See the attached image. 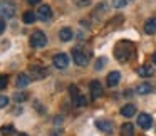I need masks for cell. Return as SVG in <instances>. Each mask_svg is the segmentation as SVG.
I'll return each instance as SVG.
<instances>
[{"instance_id":"6da1fadb","label":"cell","mask_w":156,"mask_h":136,"mask_svg":"<svg viewBox=\"0 0 156 136\" xmlns=\"http://www.w3.org/2000/svg\"><path fill=\"white\" fill-rule=\"evenodd\" d=\"M114 55L119 62H128L129 59H133V55H134V47H133L131 42L121 41L114 47Z\"/></svg>"},{"instance_id":"7a4b0ae2","label":"cell","mask_w":156,"mask_h":136,"mask_svg":"<svg viewBox=\"0 0 156 136\" xmlns=\"http://www.w3.org/2000/svg\"><path fill=\"white\" fill-rule=\"evenodd\" d=\"M15 15V5L9 0L0 2V19H12Z\"/></svg>"},{"instance_id":"3957f363","label":"cell","mask_w":156,"mask_h":136,"mask_svg":"<svg viewBox=\"0 0 156 136\" xmlns=\"http://www.w3.org/2000/svg\"><path fill=\"white\" fill-rule=\"evenodd\" d=\"M47 44V35L44 34L42 30H35L34 34L30 35V45L35 49H41Z\"/></svg>"},{"instance_id":"277c9868","label":"cell","mask_w":156,"mask_h":136,"mask_svg":"<svg viewBox=\"0 0 156 136\" xmlns=\"http://www.w3.org/2000/svg\"><path fill=\"white\" fill-rule=\"evenodd\" d=\"M69 92H71V98H72L74 106H77V108H84V106L87 104V99L79 92V89L76 88V86H71V88H69Z\"/></svg>"},{"instance_id":"5b68a950","label":"cell","mask_w":156,"mask_h":136,"mask_svg":"<svg viewBox=\"0 0 156 136\" xmlns=\"http://www.w3.org/2000/svg\"><path fill=\"white\" fill-rule=\"evenodd\" d=\"M72 59H74L76 66H79V67H86L89 62V57L79 49H72Z\"/></svg>"},{"instance_id":"8992f818","label":"cell","mask_w":156,"mask_h":136,"mask_svg":"<svg viewBox=\"0 0 156 136\" xmlns=\"http://www.w3.org/2000/svg\"><path fill=\"white\" fill-rule=\"evenodd\" d=\"M96 128L102 133H112L114 129V123L109 119H96Z\"/></svg>"},{"instance_id":"52a82bcc","label":"cell","mask_w":156,"mask_h":136,"mask_svg":"<svg viewBox=\"0 0 156 136\" xmlns=\"http://www.w3.org/2000/svg\"><path fill=\"white\" fill-rule=\"evenodd\" d=\"M47 76V69L42 67V66H30V77L39 81V79H44Z\"/></svg>"},{"instance_id":"ba28073f","label":"cell","mask_w":156,"mask_h":136,"mask_svg":"<svg viewBox=\"0 0 156 136\" xmlns=\"http://www.w3.org/2000/svg\"><path fill=\"white\" fill-rule=\"evenodd\" d=\"M156 91V84H153V82H141V84L136 88V92L141 96L144 94H151V92Z\"/></svg>"},{"instance_id":"9c48e42d","label":"cell","mask_w":156,"mask_h":136,"mask_svg":"<svg viewBox=\"0 0 156 136\" xmlns=\"http://www.w3.org/2000/svg\"><path fill=\"white\" fill-rule=\"evenodd\" d=\"M153 124V118L149 114H146V113H141V114L138 116V126L141 129H149Z\"/></svg>"},{"instance_id":"30bf717a","label":"cell","mask_w":156,"mask_h":136,"mask_svg":"<svg viewBox=\"0 0 156 136\" xmlns=\"http://www.w3.org/2000/svg\"><path fill=\"white\" fill-rule=\"evenodd\" d=\"M54 66L57 69H66L69 66V57L66 54H57V55H54Z\"/></svg>"},{"instance_id":"8fae6325","label":"cell","mask_w":156,"mask_h":136,"mask_svg":"<svg viewBox=\"0 0 156 136\" xmlns=\"http://www.w3.org/2000/svg\"><path fill=\"white\" fill-rule=\"evenodd\" d=\"M52 17V9L49 7V5H41L37 10V19H41V20H49V19Z\"/></svg>"},{"instance_id":"7c38bea8","label":"cell","mask_w":156,"mask_h":136,"mask_svg":"<svg viewBox=\"0 0 156 136\" xmlns=\"http://www.w3.org/2000/svg\"><path fill=\"white\" fill-rule=\"evenodd\" d=\"M89 88H91V98H92V99L101 98V94H102V86H101V82H99V81H92Z\"/></svg>"},{"instance_id":"4fadbf2b","label":"cell","mask_w":156,"mask_h":136,"mask_svg":"<svg viewBox=\"0 0 156 136\" xmlns=\"http://www.w3.org/2000/svg\"><path fill=\"white\" fill-rule=\"evenodd\" d=\"M119 81H121V72L112 71V72H109V74H108V86H109V88H114V86H118Z\"/></svg>"},{"instance_id":"5bb4252c","label":"cell","mask_w":156,"mask_h":136,"mask_svg":"<svg viewBox=\"0 0 156 136\" xmlns=\"http://www.w3.org/2000/svg\"><path fill=\"white\" fill-rule=\"evenodd\" d=\"M72 37H74V34H72V30L69 27H64V29L59 30V39H61L62 42H69Z\"/></svg>"},{"instance_id":"9a60e30c","label":"cell","mask_w":156,"mask_h":136,"mask_svg":"<svg viewBox=\"0 0 156 136\" xmlns=\"http://www.w3.org/2000/svg\"><path fill=\"white\" fill-rule=\"evenodd\" d=\"M153 74H154L153 66H141L138 69V76H141V77H151Z\"/></svg>"},{"instance_id":"2e32d148","label":"cell","mask_w":156,"mask_h":136,"mask_svg":"<svg viewBox=\"0 0 156 136\" xmlns=\"http://www.w3.org/2000/svg\"><path fill=\"white\" fill-rule=\"evenodd\" d=\"M144 32L149 35L156 34V19H148L144 24Z\"/></svg>"},{"instance_id":"e0dca14e","label":"cell","mask_w":156,"mask_h":136,"mask_svg":"<svg viewBox=\"0 0 156 136\" xmlns=\"http://www.w3.org/2000/svg\"><path fill=\"white\" fill-rule=\"evenodd\" d=\"M30 81H32V79L29 77L27 74H19L17 81H15V84H17V88H25V86L30 84Z\"/></svg>"},{"instance_id":"ac0fdd59","label":"cell","mask_w":156,"mask_h":136,"mask_svg":"<svg viewBox=\"0 0 156 136\" xmlns=\"http://www.w3.org/2000/svg\"><path fill=\"white\" fill-rule=\"evenodd\" d=\"M134 113H136L134 104H126V106H122V109H121V114L124 116V118H131V116H134Z\"/></svg>"},{"instance_id":"d6986e66","label":"cell","mask_w":156,"mask_h":136,"mask_svg":"<svg viewBox=\"0 0 156 136\" xmlns=\"http://www.w3.org/2000/svg\"><path fill=\"white\" fill-rule=\"evenodd\" d=\"M121 136H134V126L131 123H124L121 126Z\"/></svg>"},{"instance_id":"ffe728a7","label":"cell","mask_w":156,"mask_h":136,"mask_svg":"<svg viewBox=\"0 0 156 136\" xmlns=\"http://www.w3.org/2000/svg\"><path fill=\"white\" fill-rule=\"evenodd\" d=\"M24 22L25 24H34L35 22V19H37V14H35V12H32V10H29V12H25L24 14Z\"/></svg>"},{"instance_id":"44dd1931","label":"cell","mask_w":156,"mask_h":136,"mask_svg":"<svg viewBox=\"0 0 156 136\" xmlns=\"http://www.w3.org/2000/svg\"><path fill=\"white\" fill-rule=\"evenodd\" d=\"M7 84H9V77L5 74H2V76H0V91L7 88Z\"/></svg>"},{"instance_id":"7402d4cb","label":"cell","mask_w":156,"mask_h":136,"mask_svg":"<svg viewBox=\"0 0 156 136\" xmlns=\"http://www.w3.org/2000/svg\"><path fill=\"white\" fill-rule=\"evenodd\" d=\"M104 64H106V59L104 57H99L98 61H96V71H101V69L104 67Z\"/></svg>"},{"instance_id":"603a6c76","label":"cell","mask_w":156,"mask_h":136,"mask_svg":"<svg viewBox=\"0 0 156 136\" xmlns=\"http://www.w3.org/2000/svg\"><path fill=\"white\" fill-rule=\"evenodd\" d=\"M126 5V0H112V7L114 9H122Z\"/></svg>"},{"instance_id":"cb8c5ba5","label":"cell","mask_w":156,"mask_h":136,"mask_svg":"<svg viewBox=\"0 0 156 136\" xmlns=\"http://www.w3.org/2000/svg\"><path fill=\"white\" fill-rule=\"evenodd\" d=\"M14 99L17 102H20V101H25V99H27V94H25V92H17V94L14 96Z\"/></svg>"},{"instance_id":"d4e9b609","label":"cell","mask_w":156,"mask_h":136,"mask_svg":"<svg viewBox=\"0 0 156 136\" xmlns=\"http://www.w3.org/2000/svg\"><path fill=\"white\" fill-rule=\"evenodd\" d=\"M0 131L4 133V134H12L15 129H14V126H2V129H0Z\"/></svg>"},{"instance_id":"484cf974","label":"cell","mask_w":156,"mask_h":136,"mask_svg":"<svg viewBox=\"0 0 156 136\" xmlns=\"http://www.w3.org/2000/svg\"><path fill=\"white\" fill-rule=\"evenodd\" d=\"M76 4H77L79 7H86V5L91 4V0H76Z\"/></svg>"},{"instance_id":"4316f807","label":"cell","mask_w":156,"mask_h":136,"mask_svg":"<svg viewBox=\"0 0 156 136\" xmlns=\"http://www.w3.org/2000/svg\"><path fill=\"white\" fill-rule=\"evenodd\" d=\"M7 104H9V99L5 96H0V108H5Z\"/></svg>"},{"instance_id":"83f0119b","label":"cell","mask_w":156,"mask_h":136,"mask_svg":"<svg viewBox=\"0 0 156 136\" xmlns=\"http://www.w3.org/2000/svg\"><path fill=\"white\" fill-rule=\"evenodd\" d=\"M2 32H5V22L4 20H0V34Z\"/></svg>"},{"instance_id":"f1b7e54d","label":"cell","mask_w":156,"mask_h":136,"mask_svg":"<svg viewBox=\"0 0 156 136\" xmlns=\"http://www.w3.org/2000/svg\"><path fill=\"white\" fill-rule=\"evenodd\" d=\"M30 5H37V4H41V0H27Z\"/></svg>"},{"instance_id":"f546056e","label":"cell","mask_w":156,"mask_h":136,"mask_svg":"<svg viewBox=\"0 0 156 136\" xmlns=\"http://www.w3.org/2000/svg\"><path fill=\"white\" fill-rule=\"evenodd\" d=\"M153 62H154V64H156V52H154V54H153Z\"/></svg>"},{"instance_id":"4dcf8cb0","label":"cell","mask_w":156,"mask_h":136,"mask_svg":"<svg viewBox=\"0 0 156 136\" xmlns=\"http://www.w3.org/2000/svg\"><path fill=\"white\" fill-rule=\"evenodd\" d=\"M20 136H27V134H20Z\"/></svg>"}]
</instances>
